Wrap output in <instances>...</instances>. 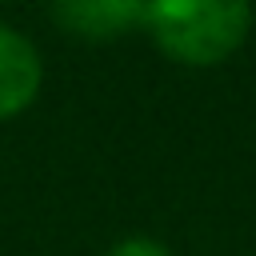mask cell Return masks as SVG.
I'll use <instances>...</instances> for the list:
<instances>
[{
  "label": "cell",
  "mask_w": 256,
  "mask_h": 256,
  "mask_svg": "<svg viewBox=\"0 0 256 256\" xmlns=\"http://www.w3.org/2000/svg\"><path fill=\"white\" fill-rule=\"evenodd\" d=\"M144 32L184 68H216L252 32V0H148Z\"/></svg>",
  "instance_id": "1"
},
{
  "label": "cell",
  "mask_w": 256,
  "mask_h": 256,
  "mask_svg": "<svg viewBox=\"0 0 256 256\" xmlns=\"http://www.w3.org/2000/svg\"><path fill=\"white\" fill-rule=\"evenodd\" d=\"M144 12L148 0H48L52 24L88 44H108L144 28Z\"/></svg>",
  "instance_id": "2"
},
{
  "label": "cell",
  "mask_w": 256,
  "mask_h": 256,
  "mask_svg": "<svg viewBox=\"0 0 256 256\" xmlns=\"http://www.w3.org/2000/svg\"><path fill=\"white\" fill-rule=\"evenodd\" d=\"M40 80H44V64L36 44L24 32L0 24V120L20 116L36 100Z\"/></svg>",
  "instance_id": "3"
},
{
  "label": "cell",
  "mask_w": 256,
  "mask_h": 256,
  "mask_svg": "<svg viewBox=\"0 0 256 256\" xmlns=\"http://www.w3.org/2000/svg\"><path fill=\"white\" fill-rule=\"evenodd\" d=\"M104 256H172V252L160 240H152V236H128V240L112 244Z\"/></svg>",
  "instance_id": "4"
}]
</instances>
